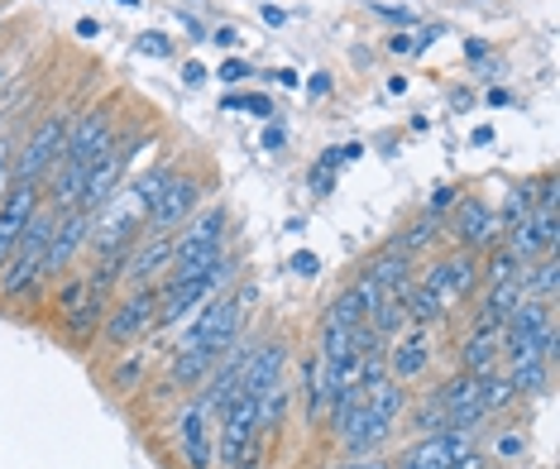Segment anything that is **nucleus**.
Masks as SVG:
<instances>
[{
	"label": "nucleus",
	"mask_w": 560,
	"mask_h": 469,
	"mask_svg": "<svg viewBox=\"0 0 560 469\" xmlns=\"http://www.w3.org/2000/svg\"><path fill=\"white\" fill-rule=\"evenodd\" d=\"M215 44H221V48H235V44H240V34L231 30V24H225V30H215Z\"/></svg>",
	"instance_id": "ea45409f"
},
{
	"label": "nucleus",
	"mask_w": 560,
	"mask_h": 469,
	"mask_svg": "<svg viewBox=\"0 0 560 469\" xmlns=\"http://www.w3.org/2000/svg\"><path fill=\"white\" fill-rule=\"evenodd\" d=\"M350 469H388V465H384V460H369V455H360V460H354Z\"/></svg>",
	"instance_id": "a18cd8bd"
},
{
	"label": "nucleus",
	"mask_w": 560,
	"mask_h": 469,
	"mask_svg": "<svg viewBox=\"0 0 560 469\" xmlns=\"http://www.w3.org/2000/svg\"><path fill=\"white\" fill-rule=\"evenodd\" d=\"M422 283L431 288V293H436L445 307H451V302H460V297H469L475 293V283H479V263L469 259V255H455V259H441L436 269H431Z\"/></svg>",
	"instance_id": "9b49d317"
},
{
	"label": "nucleus",
	"mask_w": 560,
	"mask_h": 469,
	"mask_svg": "<svg viewBox=\"0 0 560 469\" xmlns=\"http://www.w3.org/2000/svg\"><path fill=\"white\" fill-rule=\"evenodd\" d=\"M556 283H560V263H556V255H546L541 263H527V269H522V297L551 302V297H556Z\"/></svg>",
	"instance_id": "412c9836"
},
{
	"label": "nucleus",
	"mask_w": 560,
	"mask_h": 469,
	"mask_svg": "<svg viewBox=\"0 0 560 469\" xmlns=\"http://www.w3.org/2000/svg\"><path fill=\"white\" fill-rule=\"evenodd\" d=\"M135 48H139V54H149V58H168L173 54V44L163 39V34H139Z\"/></svg>",
	"instance_id": "7c9ffc66"
},
{
	"label": "nucleus",
	"mask_w": 560,
	"mask_h": 469,
	"mask_svg": "<svg viewBox=\"0 0 560 469\" xmlns=\"http://www.w3.org/2000/svg\"><path fill=\"white\" fill-rule=\"evenodd\" d=\"M455 235H460L465 249H483V255H489L503 231H499V215L489 211V201L460 197V207H455Z\"/></svg>",
	"instance_id": "9d476101"
},
{
	"label": "nucleus",
	"mask_w": 560,
	"mask_h": 469,
	"mask_svg": "<svg viewBox=\"0 0 560 469\" xmlns=\"http://www.w3.org/2000/svg\"><path fill=\"white\" fill-rule=\"evenodd\" d=\"M221 469H259L264 446H259V398L235 388V398L221 412Z\"/></svg>",
	"instance_id": "f257e3e1"
},
{
	"label": "nucleus",
	"mask_w": 560,
	"mask_h": 469,
	"mask_svg": "<svg viewBox=\"0 0 560 469\" xmlns=\"http://www.w3.org/2000/svg\"><path fill=\"white\" fill-rule=\"evenodd\" d=\"M460 360H465V374H493V364L503 360V326H475Z\"/></svg>",
	"instance_id": "f3484780"
},
{
	"label": "nucleus",
	"mask_w": 560,
	"mask_h": 469,
	"mask_svg": "<svg viewBox=\"0 0 560 469\" xmlns=\"http://www.w3.org/2000/svg\"><path fill=\"white\" fill-rule=\"evenodd\" d=\"M144 207L130 197V192H120V197H110L106 207H101V221L92 225V245H96V255L106 259V255H130V245L139 235H144Z\"/></svg>",
	"instance_id": "f03ea898"
},
{
	"label": "nucleus",
	"mask_w": 560,
	"mask_h": 469,
	"mask_svg": "<svg viewBox=\"0 0 560 469\" xmlns=\"http://www.w3.org/2000/svg\"><path fill=\"white\" fill-rule=\"evenodd\" d=\"M431 364V345H427V331H407L398 345L388 350V370H393V378H398V384H407V378H417Z\"/></svg>",
	"instance_id": "a211bd4d"
},
{
	"label": "nucleus",
	"mask_w": 560,
	"mask_h": 469,
	"mask_svg": "<svg viewBox=\"0 0 560 469\" xmlns=\"http://www.w3.org/2000/svg\"><path fill=\"white\" fill-rule=\"evenodd\" d=\"M101 312H106V293H96V288H86V297H82V307L78 312H68V331L86 340L92 336V326L101 321Z\"/></svg>",
	"instance_id": "5701e85b"
},
{
	"label": "nucleus",
	"mask_w": 560,
	"mask_h": 469,
	"mask_svg": "<svg viewBox=\"0 0 560 469\" xmlns=\"http://www.w3.org/2000/svg\"><path fill=\"white\" fill-rule=\"evenodd\" d=\"M283 364H288V345H283V340H273V345H264L259 354H249L245 370H240V392L264 398V392L283 378Z\"/></svg>",
	"instance_id": "4468645a"
},
{
	"label": "nucleus",
	"mask_w": 560,
	"mask_h": 469,
	"mask_svg": "<svg viewBox=\"0 0 560 469\" xmlns=\"http://www.w3.org/2000/svg\"><path fill=\"white\" fill-rule=\"evenodd\" d=\"M177 441H183V465L187 469H211L215 465V450H211V431H207V412L187 408L183 417H177Z\"/></svg>",
	"instance_id": "dca6fc26"
},
{
	"label": "nucleus",
	"mask_w": 560,
	"mask_h": 469,
	"mask_svg": "<svg viewBox=\"0 0 560 469\" xmlns=\"http://www.w3.org/2000/svg\"><path fill=\"white\" fill-rule=\"evenodd\" d=\"M522 221H532V187H513V192H508L503 215H499V231L508 235V231H513V225H522Z\"/></svg>",
	"instance_id": "bb28decb"
},
{
	"label": "nucleus",
	"mask_w": 560,
	"mask_h": 469,
	"mask_svg": "<svg viewBox=\"0 0 560 469\" xmlns=\"http://www.w3.org/2000/svg\"><path fill=\"white\" fill-rule=\"evenodd\" d=\"M116 5H125V10H135V5H144V0H116Z\"/></svg>",
	"instance_id": "de8ad7c7"
},
{
	"label": "nucleus",
	"mask_w": 560,
	"mask_h": 469,
	"mask_svg": "<svg viewBox=\"0 0 560 469\" xmlns=\"http://www.w3.org/2000/svg\"><path fill=\"white\" fill-rule=\"evenodd\" d=\"M292 273H298V278H316V273H322V259H316L312 249H298V255H292Z\"/></svg>",
	"instance_id": "2f4dec72"
},
{
	"label": "nucleus",
	"mask_w": 560,
	"mask_h": 469,
	"mask_svg": "<svg viewBox=\"0 0 560 469\" xmlns=\"http://www.w3.org/2000/svg\"><path fill=\"white\" fill-rule=\"evenodd\" d=\"M517 392H513V384L508 378H499V374H479V408L483 412H499V408H508Z\"/></svg>",
	"instance_id": "a878e982"
},
{
	"label": "nucleus",
	"mask_w": 560,
	"mask_h": 469,
	"mask_svg": "<svg viewBox=\"0 0 560 469\" xmlns=\"http://www.w3.org/2000/svg\"><path fill=\"white\" fill-rule=\"evenodd\" d=\"M398 469H412V465H407V460H402V465H398Z\"/></svg>",
	"instance_id": "09e8293b"
},
{
	"label": "nucleus",
	"mask_w": 560,
	"mask_h": 469,
	"mask_svg": "<svg viewBox=\"0 0 560 469\" xmlns=\"http://www.w3.org/2000/svg\"><path fill=\"white\" fill-rule=\"evenodd\" d=\"M149 326H159V293L139 288L135 297H125L120 307L106 316V340L110 345H130V340H139Z\"/></svg>",
	"instance_id": "0eeeda50"
},
{
	"label": "nucleus",
	"mask_w": 560,
	"mask_h": 469,
	"mask_svg": "<svg viewBox=\"0 0 560 469\" xmlns=\"http://www.w3.org/2000/svg\"><path fill=\"white\" fill-rule=\"evenodd\" d=\"M465 54H469V62H483V39H469Z\"/></svg>",
	"instance_id": "37998d69"
},
{
	"label": "nucleus",
	"mask_w": 560,
	"mask_h": 469,
	"mask_svg": "<svg viewBox=\"0 0 560 469\" xmlns=\"http://www.w3.org/2000/svg\"><path fill=\"white\" fill-rule=\"evenodd\" d=\"M288 398H292V388L283 384V378H278V384H273V388L259 398V426H264V431H278V426H283Z\"/></svg>",
	"instance_id": "b1692460"
},
{
	"label": "nucleus",
	"mask_w": 560,
	"mask_h": 469,
	"mask_svg": "<svg viewBox=\"0 0 560 469\" xmlns=\"http://www.w3.org/2000/svg\"><path fill=\"white\" fill-rule=\"evenodd\" d=\"M62 144H68V116H48L39 130H34V139L20 149V159H15V183H44L48 173L58 168V159H62Z\"/></svg>",
	"instance_id": "7ed1b4c3"
},
{
	"label": "nucleus",
	"mask_w": 560,
	"mask_h": 469,
	"mask_svg": "<svg viewBox=\"0 0 560 469\" xmlns=\"http://www.w3.org/2000/svg\"><path fill=\"white\" fill-rule=\"evenodd\" d=\"M44 207V192L39 183H15L5 197H0V263H5L10 255H15L24 225L34 221V211Z\"/></svg>",
	"instance_id": "423d86ee"
},
{
	"label": "nucleus",
	"mask_w": 560,
	"mask_h": 469,
	"mask_svg": "<svg viewBox=\"0 0 560 469\" xmlns=\"http://www.w3.org/2000/svg\"><path fill=\"white\" fill-rule=\"evenodd\" d=\"M86 231H92V221H86L82 211H68V215H58V225H54V239H48V249H44V263H39V278H58L62 269H68V259L78 255V249L86 245Z\"/></svg>",
	"instance_id": "1a4fd4ad"
},
{
	"label": "nucleus",
	"mask_w": 560,
	"mask_h": 469,
	"mask_svg": "<svg viewBox=\"0 0 560 469\" xmlns=\"http://www.w3.org/2000/svg\"><path fill=\"white\" fill-rule=\"evenodd\" d=\"M469 139H475V144H493V130H489V125H479V130L469 134Z\"/></svg>",
	"instance_id": "49530a36"
},
{
	"label": "nucleus",
	"mask_w": 560,
	"mask_h": 469,
	"mask_svg": "<svg viewBox=\"0 0 560 469\" xmlns=\"http://www.w3.org/2000/svg\"><path fill=\"white\" fill-rule=\"evenodd\" d=\"M125 163H130V154H120V149H106L92 168H86V183H82V207L86 211H101L110 197H116V183L125 173Z\"/></svg>",
	"instance_id": "ddd939ff"
},
{
	"label": "nucleus",
	"mask_w": 560,
	"mask_h": 469,
	"mask_svg": "<svg viewBox=\"0 0 560 469\" xmlns=\"http://www.w3.org/2000/svg\"><path fill=\"white\" fill-rule=\"evenodd\" d=\"M183 82H187V86H201V82H207V68H201L197 58H192V62H183Z\"/></svg>",
	"instance_id": "72a5a7b5"
},
{
	"label": "nucleus",
	"mask_w": 560,
	"mask_h": 469,
	"mask_svg": "<svg viewBox=\"0 0 560 469\" xmlns=\"http://www.w3.org/2000/svg\"><path fill=\"white\" fill-rule=\"evenodd\" d=\"M499 455H503V460H513V455H522V441L517 436H503L499 441Z\"/></svg>",
	"instance_id": "4c0bfd02"
},
{
	"label": "nucleus",
	"mask_w": 560,
	"mask_h": 469,
	"mask_svg": "<svg viewBox=\"0 0 560 469\" xmlns=\"http://www.w3.org/2000/svg\"><path fill=\"white\" fill-rule=\"evenodd\" d=\"M364 278H369V283H374L384 297H398L402 288L412 283V259L398 255V249H388L384 259H374V263H369V273H364Z\"/></svg>",
	"instance_id": "6ab92c4d"
},
{
	"label": "nucleus",
	"mask_w": 560,
	"mask_h": 469,
	"mask_svg": "<svg viewBox=\"0 0 560 469\" xmlns=\"http://www.w3.org/2000/svg\"><path fill=\"white\" fill-rule=\"evenodd\" d=\"M388 48H393V54H412V34H393Z\"/></svg>",
	"instance_id": "58836bf2"
},
{
	"label": "nucleus",
	"mask_w": 560,
	"mask_h": 469,
	"mask_svg": "<svg viewBox=\"0 0 560 469\" xmlns=\"http://www.w3.org/2000/svg\"><path fill=\"white\" fill-rule=\"evenodd\" d=\"M106 149H110V110L96 106V110H86V116L68 130V144H62V159L58 163H68V168L86 173L101 154H106Z\"/></svg>",
	"instance_id": "20e7f679"
},
{
	"label": "nucleus",
	"mask_w": 560,
	"mask_h": 469,
	"mask_svg": "<svg viewBox=\"0 0 560 469\" xmlns=\"http://www.w3.org/2000/svg\"><path fill=\"white\" fill-rule=\"evenodd\" d=\"M330 92V78H326V72H316V78H312V96H326Z\"/></svg>",
	"instance_id": "79ce46f5"
},
{
	"label": "nucleus",
	"mask_w": 560,
	"mask_h": 469,
	"mask_svg": "<svg viewBox=\"0 0 560 469\" xmlns=\"http://www.w3.org/2000/svg\"><path fill=\"white\" fill-rule=\"evenodd\" d=\"M225 110H249V116H273V101L269 96H225Z\"/></svg>",
	"instance_id": "c85d7f7f"
},
{
	"label": "nucleus",
	"mask_w": 560,
	"mask_h": 469,
	"mask_svg": "<svg viewBox=\"0 0 560 469\" xmlns=\"http://www.w3.org/2000/svg\"><path fill=\"white\" fill-rule=\"evenodd\" d=\"M264 20H269V24H288V15L278 5H264Z\"/></svg>",
	"instance_id": "c03bdc74"
},
{
	"label": "nucleus",
	"mask_w": 560,
	"mask_h": 469,
	"mask_svg": "<svg viewBox=\"0 0 560 469\" xmlns=\"http://www.w3.org/2000/svg\"><path fill=\"white\" fill-rule=\"evenodd\" d=\"M388 426H393L388 417H384V412H374V408H369V402L360 398V408H354L346 422L336 426V436H340V446L354 450V455H374V446L388 436Z\"/></svg>",
	"instance_id": "f8f14e48"
},
{
	"label": "nucleus",
	"mask_w": 560,
	"mask_h": 469,
	"mask_svg": "<svg viewBox=\"0 0 560 469\" xmlns=\"http://www.w3.org/2000/svg\"><path fill=\"white\" fill-rule=\"evenodd\" d=\"M249 62H240V58H231V62H221V82H245L249 78Z\"/></svg>",
	"instance_id": "473e14b6"
},
{
	"label": "nucleus",
	"mask_w": 560,
	"mask_h": 469,
	"mask_svg": "<svg viewBox=\"0 0 560 469\" xmlns=\"http://www.w3.org/2000/svg\"><path fill=\"white\" fill-rule=\"evenodd\" d=\"M197 197H201V187L192 183V177H173L168 173V183L159 187L154 207H149V225H154L159 235L173 231V225H183V215L197 211Z\"/></svg>",
	"instance_id": "6e6552de"
},
{
	"label": "nucleus",
	"mask_w": 560,
	"mask_h": 469,
	"mask_svg": "<svg viewBox=\"0 0 560 469\" xmlns=\"http://www.w3.org/2000/svg\"><path fill=\"white\" fill-rule=\"evenodd\" d=\"M215 360H221V350H183V354L173 360V384H183V388L197 384V378L207 374Z\"/></svg>",
	"instance_id": "4be33fe9"
},
{
	"label": "nucleus",
	"mask_w": 560,
	"mask_h": 469,
	"mask_svg": "<svg viewBox=\"0 0 560 469\" xmlns=\"http://www.w3.org/2000/svg\"><path fill=\"white\" fill-rule=\"evenodd\" d=\"M330 187H336V177H330V173H322V168H316V173H312V192H316V197H326V192H330Z\"/></svg>",
	"instance_id": "e433bc0d"
},
{
	"label": "nucleus",
	"mask_w": 560,
	"mask_h": 469,
	"mask_svg": "<svg viewBox=\"0 0 560 469\" xmlns=\"http://www.w3.org/2000/svg\"><path fill=\"white\" fill-rule=\"evenodd\" d=\"M82 297H86V278H72V283H62L58 312H78V307H82Z\"/></svg>",
	"instance_id": "c756f323"
},
{
	"label": "nucleus",
	"mask_w": 560,
	"mask_h": 469,
	"mask_svg": "<svg viewBox=\"0 0 560 469\" xmlns=\"http://www.w3.org/2000/svg\"><path fill=\"white\" fill-rule=\"evenodd\" d=\"M469 446H475V441H469V431H455L451 426V431H436V436H427L422 446L407 455V465H412V469H451L460 455H469Z\"/></svg>",
	"instance_id": "2eb2a0df"
},
{
	"label": "nucleus",
	"mask_w": 560,
	"mask_h": 469,
	"mask_svg": "<svg viewBox=\"0 0 560 469\" xmlns=\"http://www.w3.org/2000/svg\"><path fill=\"white\" fill-rule=\"evenodd\" d=\"M508 384H513V392H541L546 388V360H513V374H508Z\"/></svg>",
	"instance_id": "393cba45"
},
{
	"label": "nucleus",
	"mask_w": 560,
	"mask_h": 469,
	"mask_svg": "<svg viewBox=\"0 0 560 469\" xmlns=\"http://www.w3.org/2000/svg\"><path fill=\"white\" fill-rule=\"evenodd\" d=\"M240 316H245L240 302H225V297L207 302V307L192 316V326H187V350H231Z\"/></svg>",
	"instance_id": "39448f33"
},
{
	"label": "nucleus",
	"mask_w": 560,
	"mask_h": 469,
	"mask_svg": "<svg viewBox=\"0 0 560 469\" xmlns=\"http://www.w3.org/2000/svg\"><path fill=\"white\" fill-rule=\"evenodd\" d=\"M78 34H82V39H96L101 24H96V20H78Z\"/></svg>",
	"instance_id": "a19ab883"
},
{
	"label": "nucleus",
	"mask_w": 560,
	"mask_h": 469,
	"mask_svg": "<svg viewBox=\"0 0 560 469\" xmlns=\"http://www.w3.org/2000/svg\"><path fill=\"white\" fill-rule=\"evenodd\" d=\"M374 15H384V20H393V24H412V15H407V10H398V5H374Z\"/></svg>",
	"instance_id": "c9c22d12"
},
{
	"label": "nucleus",
	"mask_w": 560,
	"mask_h": 469,
	"mask_svg": "<svg viewBox=\"0 0 560 469\" xmlns=\"http://www.w3.org/2000/svg\"><path fill=\"white\" fill-rule=\"evenodd\" d=\"M455 201H460V192H455V187H441V192L431 197V211H445V207H455Z\"/></svg>",
	"instance_id": "f704fd0d"
},
{
	"label": "nucleus",
	"mask_w": 560,
	"mask_h": 469,
	"mask_svg": "<svg viewBox=\"0 0 560 469\" xmlns=\"http://www.w3.org/2000/svg\"><path fill=\"white\" fill-rule=\"evenodd\" d=\"M522 269H527V263H522L508 245H493V249H489V283H508V278H522Z\"/></svg>",
	"instance_id": "cd10ccee"
},
{
	"label": "nucleus",
	"mask_w": 560,
	"mask_h": 469,
	"mask_svg": "<svg viewBox=\"0 0 560 469\" xmlns=\"http://www.w3.org/2000/svg\"><path fill=\"white\" fill-rule=\"evenodd\" d=\"M163 263H173V239L168 235H149L144 249H135V255H125L120 269L135 278V283H144V278H154Z\"/></svg>",
	"instance_id": "aec40b11"
}]
</instances>
